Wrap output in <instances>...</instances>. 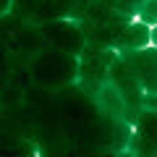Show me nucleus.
<instances>
[{
    "label": "nucleus",
    "mask_w": 157,
    "mask_h": 157,
    "mask_svg": "<svg viewBox=\"0 0 157 157\" xmlns=\"http://www.w3.org/2000/svg\"><path fill=\"white\" fill-rule=\"evenodd\" d=\"M152 42H155V45H157V26L152 29Z\"/></svg>",
    "instance_id": "7"
},
{
    "label": "nucleus",
    "mask_w": 157,
    "mask_h": 157,
    "mask_svg": "<svg viewBox=\"0 0 157 157\" xmlns=\"http://www.w3.org/2000/svg\"><path fill=\"white\" fill-rule=\"evenodd\" d=\"M126 3H134V6H144V0H126Z\"/></svg>",
    "instance_id": "8"
},
{
    "label": "nucleus",
    "mask_w": 157,
    "mask_h": 157,
    "mask_svg": "<svg viewBox=\"0 0 157 157\" xmlns=\"http://www.w3.org/2000/svg\"><path fill=\"white\" fill-rule=\"evenodd\" d=\"M139 18L144 24H155L157 26V0H144V6L139 11Z\"/></svg>",
    "instance_id": "4"
},
{
    "label": "nucleus",
    "mask_w": 157,
    "mask_h": 157,
    "mask_svg": "<svg viewBox=\"0 0 157 157\" xmlns=\"http://www.w3.org/2000/svg\"><path fill=\"white\" fill-rule=\"evenodd\" d=\"M131 152H136V155H155V152H152V147L147 144V141L141 139L139 134H136L134 139H131Z\"/></svg>",
    "instance_id": "5"
},
{
    "label": "nucleus",
    "mask_w": 157,
    "mask_h": 157,
    "mask_svg": "<svg viewBox=\"0 0 157 157\" xmlns=\"http://www.w3.org/2000/svg\"><path fill=\"white\" fill-rule=\"evenodd\" d=\"M121 58L128 66V71L141 81L144 92H157V47H141Z\"/></svg>",
    "instance_id": "1"
},
{
    "label": "nucleus",
    "mask_w": 157,
    "mask_h": 157,
    "mask_svg": "<svg viewBox=\"0 0 157 157\" xmlns=\"http://www.w3.org/2000/svg\"><path fill=\"white\" fill-rule=\"evenodd\" d=\"M144 107L147 110H157V92H144Z\"/></svg>",
    "instance_id": "6"
},
{
    "label": "nucleus",
    "mask_w": 157,
    "mask_h": 157,
    "mask_svg": "<svg viewBox=\"0 0 157 157\" xmlns=\"http://www.w3.org/2000/svg\"><path fill=\"white\" fill-rule=\"evenodd\" d=\"M147 42H152V29H149V24L139 21V24H128L123 32L118 34L113 47L121 55H126V52H136L141 47H147Z\"/></svg>",
    "instance_id": "2"
},
{
    "label": "nucleus",
    "mask_w": 157,
    "mask_h": 157,
    "mask_svg": "<svg viewBox=\"0 0 157 157\" xmlns=\"http://www.w3.org/2000/svg\"><path fill=\"white\" fill-rule=\"evenodd\" d=\"M136 134L157 155V110H141V115L136 118Z\"/></svg>",
    "instance_id": "3"
}]
</instances>
